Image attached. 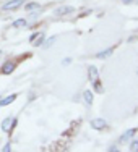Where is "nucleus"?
<instances>
[{"label":"nucleus","instance_id":"obj_1","mask_svg":"<svg viewBox=\"0 0 138 152\" xmlns=\"http://www.w3.org/2000/svg\"><path fill=\"white\" fill-rule=\"evenodd\" d=\"M16 68V63H13V61H5V63L2 65V68H0V73L2 75H12L13 71H15Z\"/></svg>","mask_w":138,"mask_h":152},{"label":"nucleus","instance_id":"obj_2","mask_svg":"<svg viewBox=\"0 0 138 152\" xmlns=\"http://www.w3.org/2000/svg\"><path fill=\"white\" fill-rule=\"evenodd\" d=\"M15 118H5V120H3L2 121V129H3V131H5V133H12V129H13V126H15Z\"/></svg>","mask_w":138,"mask_h":152},{"label":"nucleus","instance_id":"obj_3","mask_svg":"<svg viewBox=\"0 0 138 152\" xmlns=\"http://www.w3.org/2000/svg\"><path fill=\"white\" fill-rule=\"evenodd\" d=\"M23 3H24V0H10V2H7L2 7V10H15L20 5H23Z\"/></svg>","mask_w":138,"mask_h":152},{"label":"nucleus","instance_id":"obj_4","mask_svg":"<svg viewBox=\"0 0 138 152\" xmlns=\"http://www.w3.org/2000/svg\"><path fill=\"white\" fill-rule=\"evenodd\" d=\"M91 126L94 129H104L107 126V123H106V120H103V118H94L91 121Z\"/></svg>","mask_w":138,"mask_h":152},{"label":"nucleus","instance_id":"obj_5","mask_svg":"<svg viewBox=\"0 0 138 152\" xmlns=\"http://www.w3.org/2000/svg\"><path fill=\"white\" fill-rule=\"evenodd\" d=\"M68 13H73V7H60V8L55 10L57 16H63V15H68Z\"/></svg>","mask_w":138,"mask_h":152},{"label":"nucleus","instance_id":"obj_6","mask_svg":"<svg viewBox=\"0 0 138 152\" xmlns=\"http://www.w3.org/2000/svg\"><path fill=\"white\" fill-rule=\"evenodd\" d=\"M135 133H137V128H132V129H128V131H125L123 136L120 137V142H127L128 139H132V137L135 136Z\"/></svg>","mask_w":138,"mask_h":152},{"label":"nucleus","instance_id":"obj_7","mask_svg":"<svg viewBox=\"0 0 138 152\" xmlns=\"http://www.w3.org/2000/svg\"><path fill=\"white\" fill-rule=\"evenodd\" d=\"M112 52H114V47H109V49L103 50V52H97L96 57H97V58H107L109 55H112Z\"/></svg>","mask_w":138,"mask_h":152},{"label":"nucleus","instance_id":"obj_8","mask_svg":"<svg viewBox=\"0 0 138 152\" xmlns=\"http://www.w3.org/2000/svg\"><path fill=\"white\" fill-rule=\"evenodd\" d=\"M42 42H44V32H39V34L34 37V41H32V45L39 47V45H42Z\"/></svg>","mask_w":138,"mask_h":152},{"label":"nucleus","instance_id":"obj_9","mask_svg":"<svg viewBox=\"0 0 138 152\" xmlns=\"http://www.w3.org/2000/svg\"><path fill=\"white\" fill-rule=\"evenodd\" d=\"M15 99H16V94H12V96H8L7 99H2V100H0V105H8V104L15 102Z\"/></svg>","mask_w":138,"mask_h":152},{"label":"nucleus","instance_id":"obj_10","mask_svg":"<svg viewBox=\"0 0 138 152\" xmlns=\"http://www.w3.org/2000/svg\"><path fill=\"white\" fill-rule=\"evenodd\" d=\"M88 76H89V79H96L97 78V68L96 66H89V70H88Z\"/></svg>","mask_w":138,"mask_h":152},{"label":"nucleus","instance_id":"obj_11","mask_svg":"<svg viewBox=\"0 0 138 152\" xmlns=\"http://www.w3.org/2000/svg\"><path fill=\"white\" fill-rule=\"evenodd\" d=\"M38 8H39L38 2H31V3H28V5H24V10H28V12H32V10H38Z\"/></svg>","mask_w":138,"mask_h":152},{"label":"nucleus","instance_id":"obj_12","mask_svg":"<svg viewBox=\"0 0 138 152\" xmlns=\"http://www.w3.org/2000/svg\"><path fill=\"white\" fill-rule=\"evenodd\" d=\"M55 41H57V36H52V37L47 39V41H46V42H42V44H44L46 49H49L50 45H54V42H55Z\"/></svg>","mask_w":138,"mask_h":152},{"label":"nucleus","instance_id":"obj_13","mask_svg":"<svg viewBox=\"0 0 138 152\" xmlns=\"http://www.w3.org/2000/svg\"><path fill=\"white\" fill-rule=\"evenodd\" d=\"M85 102L86 104H93V92H89V91H85Z\"/></svg>","mask_w":138,"mask_h":152},{"label":"nucleus","instance_id":"obj_14","mask_svg":"<svg viewBox=\"0 0 138 152\" xmlns=\"http://www.w3.org/2000/svg\"><path fill=\"white\" fill-rule=\"evenodd\" d=\"M93 84H94V89H96V92H103V84H101V81H99L97 78L94 79Z\"/></svg>","mask_w":138,"mask_h":152},{"label":"nucleus","instance_id":"obj_15","mask_svg":"<svg viewBox=\"0 0 138 152\" xmlns=\"http://www.w3.org/2000/svg\"><path fill=\"white\" fill-rule=\"evenodd\" d=\"M26 26V20H16L13 21V28H23Z\"/></svg>","mask_w":138,"mask_h":152},{"label":"nucleus","instance_id":"obj_16","mask_svg":"<svg viewBox=\"0 0 138 152\" xmlns=\"http://www.w3.org/2000/svg\"><path fill=\"white\" fill-rule=\"evenodd\" d=\"M130 151H132V152H138V141H135V142L130 144Z\"/></svg>","mask_w":138,"mask_h":152},{"label":"nucleus","instance_id":"obj_17","mask_svg":"<svg viewBox=\"0 0 138 152\" xmlns=\"http://www.w3.org/2000/svg\"><path fill=\"white\" fill-rule=\"evenodd\" d=\"M10 149H12V144H10V142H7V144H5V147H3V152H8Z\"/></svg>","mask_w":138,"mask_h":152},{"label":"nucleus","instance_id":"obj_18","mask_svg":"<svg viewBox=\"0 0 138 152\" xmlns=\"http://www.w3.org/2000/svg\"><path fill=\"white\" fill-rule=\"evenodd\" d=\"M122 2H123V3H125V5H128V3H132V2H133V0H122Z\"/></svg>","mask_w":138,"mask_h":152}]
</instances>
